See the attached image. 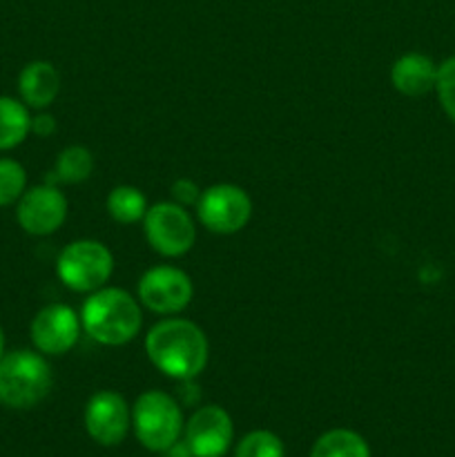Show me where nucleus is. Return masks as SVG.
Returning a JSON list of instances; mask_svg holds the SVG:
<instances>
[{"instance_id":"f8f14e48","label":"nucleus","mask_w":455,"mask_h":457,"mask_svg":"<svg viewBox=\"0 0 455 457\" xmlns=\"http://www.w3.org/2000/svg\"><path fill=\"white\" fill-rule=\"evenodd\" d=\"M183 440L194 457H223L235 440L230 413L219 404L199 406L183 427Z\"/></svg>"},{"instance_id":"6ab92c4d","label":"nucleus","mask_w":455,"mask_h":457,"mask_svg":"<svg viewBox=\"0 0 455 457\" xmlns=\"http://www.w3.org/2000/svg\"><path fill=\"white\" fill-rule=\"evenodd\" d=\"M235 457H285V449L279 436L266 428H257L241 437Z\"/></svg>"},{"instance_id":"0eeeda50","label":"nucleus","mask_w":455,"mask_h":457,"mask_svg":"<svg viewBox=\"0 0 455 457\" xmlns=\"http://www.w3.org/2000/svg\"><path fill=\"white\" fill-rule=\"evenodd\" d=\"M196 217L201 226L214 235H236L252 217V199L235 183H217L201 190L196 201Z\"/></svg>"},{"instance_id":"4468645a","label":"nucleus","mask_w":455,"mask_h":457,"mask_svg":"<svg viewBox=\"0 0 455 457\" xmlns=\"http://www.w3.org/2000/svg\"><path fill=\"white\" fill-rule=\"evenodd\" d=\"M21 101L31 110H47L61 92V74L47 61H31L18 76Z\"/></svg>"},{"instance_id":"a878e982","label":"nucleus","mask_w":455,"mask_h":457,"mask_svg":"<svg viewBox=\"0 0 455 457\" xmlns=\"http://www.w3.org/2000/svg\"><path fill=\"white\" fill-rule=\"evenodd\" d=\"M4 355V333H3V328H0V357Z\"/></svg>"},{"instance_id":"9d476101","label":"nucleus","mask_w":455,"mask_h":457,"mask_svg":"<svg viewBox=\"0 0 455 457\" xmlns=\"http://www.w3.org/2000/svg\"><path fill=\"white\" fill-rule=\"evenodd\" d=\"M85 431L96 445L116 446L132 428V409L116 391H98L85 404Z\"/></svg>"},{"instance_id":"393cba45","label":"nucleus","mask_w":455,"mask_h":457,"mask_svg":"<svg viewBox=\"0 0 455 457\" xmlns=\"http://www.w3.org/2000/svg\"><path fill=\"white\" fill-rule=\"evenodd\" d=\"M161 457H194V455H192L190 446L186 445V440H177L172 446H168V449L161 453Z\"/></svg>"},{"instance_id":"9b49d317","label":"nucleus","mask_w":455,"mask_h":457,"mask_svg":"<svg viewBox=\"0 0 455 457\" xmlns=\"http://www.w3.org/2000/svg\"><path fill=\"white\" fill-rule=\"evenodd\" d=\"M67 219V196L52 183L34 186L16 204V221L27 235L47 237L61 230Z\"/></svg>"},{"instance_id":"2eb2a0df","label":"nucleus","mask_w":455,"mask_h":457,"mask_svg":"<svg viewBox=\"0 0 455 457\" xmlns=\"http://www.w3.org/2000/svg\"><path fill=\"white\" fill-rule=\"evenodd\" d=\"M31 134L29 107L12 96H0V152L13 150Z\"/></svg>"},{"instance_id":"f257e3e1","label":"nucleus","mask_w":455,"mask_h":457,"mask_svg":"<svg viewBox=\"0 0 455 457\" xmlns=\"http://www.w3.org/2000/svg\"><path fill=\"white\" fill-rule=\"evenodd\" d=\"M145 353L156 370L181 382L203 373L210 360V344L194 321L168 317L145 335Z\"/></svg>"},{"instance_id":"5701e85b","label":"nucleus","mask_w":455,"mask_h":457,"mask_svg":"<svg viewBox=\"0 0 455 457\" xmlns=\"http://www.w3.org/2000/svg\"><path fill=\"white\" fill-rule=\"evenodd\" d=\"M58 125H56V119H54L49 112H43L40 110L38 114L31 116V134L38 138H47L52 137V134H56Z\"/></svg>"},{"instance_id":"ddd939ff","label":"nucleus","mask_w":455,"mask_h":457,"mask_svg":"<svg viewBox=\"0 0 455 457\" xmlns=\"http://www.w3.org/2000/svg\"><path fill=\"white\" fill-rule=\"evenodd\" d=\"M437 65L422 52H409L397 58L391 67V83L400 94L410 98L424 96L435 89Z\"/></svg>"},{"instance_id":"39448f33","label":"nucleus","mask_w":455,"mask_h":457,"mask_svg":"<svg viewBox=\"0 0 455 457\" xmlns=\"http://www.w3.org/2000/svg\"><path fill=\"white\" fill-rule=\"evenodd\" d=\"M114 272V254L96 239H79L61 250L56 275L74 293H96Z\"/></svg>"},{"instance_id":"f3484780","label":"nucleus","mask_w":455,"mask_h":457,"mask_svg":"<svg viewBox=\"0 0 455 457\" xmlns=\"http://www.w3.org/2000/svg\"><path fill=\"white\" fill-rule=\"evenodd\" d=\"M94 172V156L87 147L83 145H70L58 154L56 165H54L52 177H47L45 183H67V186H79V183L87 181Z\"/></svg>"},{"instance_id":"f03ea898","label":"nucleus","mask_w":455,"mask_h":457,"mask_svg":"<svg viewBox=\"0 0 455 457\" xmlns=\"http://www.w3.org/2000/svg\"><path fill=\"white\" fill-rule=\"evenodd\" d=\"M83 330L103 346H125L138 335L143 312L138 299L123 288H105L89 293L80 308Z\"/></svg>"},{"instance_id":"6e6552de","label":"nucleus","mask_w":455,"mask_h":457,"mask_svg":"<svg viewBox=\"0 0 455 457\" xmlns=\"http://www.w3.org/2000/svg\"><path fill=\"white\" fill-rule=\"evenodd\" d=\"M192 297L194 284L190 275L177 266L161 263L143 272L138 279V303L156 315H178L190 306Z\"/></svg>"},{"instance_id":"7ed1b4c3","label":"nucleus","mask_w":455,"mask_h":457,"mask_svg":"<svg viewBox=\"0 0 455 457\" xmlns=\"http://www.w3.org/2000/svg\"><path fill=\"white\" fill-rule=\"evenodd\" d=\"M54 375L43 353L13 351L0 357V404L34 409L52 391Z\"/></svg>"},{"instance_id":"a211bd4d","label":"nucleus","mask_w":455,"mask_h":457,"mask_svg":"<svg viewBox=\"0 0 455 457\" xmlns=\"http://www.w3.org/2000/svg\"><path fill=\"white\" fill-rule=\"evenodd\" d=\"M105 205L107 214H110L116 223H123V226H132V223L143 221L147 208H150L145 195L134 186L112 187L110 195H107Z\"/></svg>"},{"instance_id":"b1692460","label":"nucleus","mask_w":455,"mask_h":457,"mask_svg":"<svg viewBox=\"0 0 455 457\" xmlns=\"http://www.w3.org/2000/svg\"><path fill=\"white\" fill-rule=\"evenodd\" d=\"M178 404L181 406H196L201 402V388L194 379H181V386L177 391Z\"/></svg>"},{"instance_id":"1a4fd4ad","label":"nucleus","mask_w":455,"mask_h":457,"mask_svg":"<svg viewBox=\"0 0 455 457\" xmlns=\"http://www.w3.org/2000/svg\"><path fill=\"white\" fill-rule=\"evenodd\" d=\"M83 333L80 315L67 303H49L31 320L29 335L34 348L47 357H61L79 344Z\"/></svg>"},{"instance_id":"aec40b11","label":"nucleus","mask_w":455,"mask_h":457,"mask_svg":"<svg viewBox=\"0 0 455 457\" xmlns=\"http://www.w3.org/2000/svg\"><path fill=\"white\" fill-rule=\"evenodd\" d=\"M27 190V172L18 161L0 159V208L18 204Z\"/></svg>"},{"instance_id":"412c9836","label":"nucleus","mask_w":455,"mask_h":457,"mask_svg":"<svg viewBox=\"0 0 455 457\" xmlns=\"http://www.w3.org/2000/svg\"><path fill=\"white\" fill-rule=\"evenodd\" d=\"M435 92L444 114L455 123V56L446 58L442 65H437Z\"/></svg>"},{"instance_id":"4be33fe9","label":"nucleus","mask_w":455,"mask_h":457,"mask_svg":"<svg viewBox=\"0 0 455 457\" xmlns=\"http://www.w3.org/2000/svg\"><path fill=\"white\" fill-rule=\"evenodd\" d=\"M170 195H172L174 204L190 208V205H196V201H199L201 187L192 179H177L172 187H170Z\"/></svg>"},{"instance_id":"423d86ee","label":"nucleus","mask_w":455,"mask_h":457,"mask_svg":"<svg viewBox=\"0 0 455 457\" xmlns=\"http://www.w3.org/2000/svg\"><path fill=\"white\" fill-rule=\"evenodd\" d=\"M143 230L150 248L161 257H183L196 241V226L190 212L174 201L150 205L143 217Z\"/></svg>"},{"instance_id":"20e7f679","label":"nucleus","mask_w":455,"mask_h":457,"mask_svg":"<svg viewBox=\"0 0 455 457\" xmlns=\"http://www.w3.org/2000/svg\"><path fill=\"white\" fill-rule=\"evenodd\" d=\"M181 404L165 391H145L132 406V428L136 440L152 453H163L183 437Z\"/></svg>"},{"instance_id":"dca6fc26","label":"nucleus","mask_w":455,"mask_h":457,"mask_svg":"<svg viewBox=\"0 0 455 457\" xmlns=\"http://www.w3.org/2000/svg\"><path fill=\"white\" fill-rule=\"evenodd\" d=\"M310 457H370V446L364 437L351 428H330L317 437Z\"/></svg>"}]
</instances>
